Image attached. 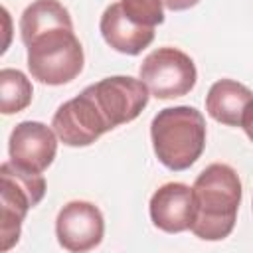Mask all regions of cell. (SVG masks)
Listing matches in <instances>:
<instances>
[{"label": "cell", "instance_id": "6da1fadb", "mask_svg": "<svg viewBox=\"0 0 253 253\" xmlns=\"http://www.w3.org/2000/svg\"><path fill=\"white\" fill-rule=\"evenodd\" d=\"M196 213L190 231L204 241L225 239L237 219L241 204V180L229 164L213 162L206 166L194 186Z\"/></svg>", "mask_w": 253, "mask_h": 253}, {"label": "cell", "instance_id": "7a4b0ae2", "mask_svg": "<svg viewBox=\"0 0 253 253\" xmlns=\"http://www.w3.org/2000/svg\"><path fill=\"white\" fill-rule=\"evenodd\" d=\"M156 158L174 172L188 170L206 148V119L188 105L166 107L150 123Z\"/></svg>", "mask_w": 253, "mask_h": 253}, {"label": "cell", "instance_id": "3957f363", "mask_svg": "<svg viewBox=\"0 0 253 253\" xmlns=\"http://www.w3.org/2000/svg\"><path fill=\"white\" fill-rule=\"evenodd\" d=\"M24 45L28 49V69L43 85H65L83 71V45L73 28L45 30Z\"/></svg>", "mask_w": 253, "mask_h": 253}, {"label": "cell", "instance_id": "277c9868", "mask_svg": "<svg viewBox=\"0 0 253 253\" xmlns=\"http://www.w3.org/2000/svg\"><path fill=\"white\" fill-rule=\"evenodd\" d=\"M0 249L10 251L20 239L28 210L45 196V180L42 174L22 170L10 160L0 166Z\"/></svg>", "mask_w": 253, "mask_h": 253}, {"label": "cell", "instance_id": "5b68a950", "mask_svg": "<svg viewBox=\"0 0 253 253\" xmlns=\"http://www.w3.org/2000/svg\"><path fill=\"white\" fill-rule=\"evenodd\" d=\"M138 77L156 99H176L188 95L198 79L194 59L178 47H158L150 51L138 69Z\"/></svg>", "mask_w": 253, "mask_h": 253}, {"label": "cell", "instance_id": "8992f818", "mask_svg": "<svg viewBox=\"0 0 253 253\" xmlns=\"http://www.w3.org/2000/svg\"><path fill=\"white\" fill-rule=\"evenodd\" d=\"M85 91L93 99L109 130L119 125L134 121L148 105V97H150V91L144 85V81L128 75L105 77L85 87Z\"/></svg>", "mask_w": 253, "mask_h": 253}, {"label": "cell", "instance_id": "52a82bcc", "mask_svg": "<svg viewBox=\"0 0 253 253\" xmlns=\"http://www.w3.org/2000/svg\"><path fill=\"white\" fill-rule=\"evenodd\" d=\"M51 128L65 146L73 148L89 146L105 132H109L103 117L99 115L93 99L85 89L77 97L57 107L51 119Z\"/></svg>", "mask_w": 253, "mask_h": 253}, {"label": "cell", "instance_id": "ba28073f", "mask_svg": "<svg viewBox=\"0 0 253 253\" xmlns=\"http://www.w3.org/2000/svg\"><path fill=\"white\" fill-rule=\"evenodd\" d=\"M105 219L101 210L85 200L67 202L55 219V235L63 249L83 253L103 241Z\"/></svg>", "mask_w": 253, "mask_h": 253}, {"label": "cell", "instance_id": "9c48e42d", "mask_svg": "<svg viewBox=\"0 0 253 253\" xmlns=\"http://www.w3.org/2000/svg\"><path fill=\"white\" fill-rule=\"evenodd\" d=\"M8 154L18 168L42 174L57 154V134L40 121H22L10 132Z\"/></svg>", "mask_w": 253, "mask_h": 253}, {"label": "cell", "instance_id": "30bf717a", "mask_svg": "<svg viewBox=\"0 0 253 253\" xmlns=\"http://www.w3.org/2000/svg\"><path fill=\"white\" fill-rule=\"evenodd\" d=\"M152 223L166 233H182L190 229L196 213L194 190L182 182L162 184L148 204Z\"/></svg>", "mask_w": 253, "mask_h": 253}, {"label": "cell", "instance_id": "8fae6325", "mask_svg": "<svg viewBox=\"0 0 253 253\" xmlns=\"http://www.w3.org/2000/svg\"><path fill=\"white\" fill-rule=\"evenodd\" d=\"M99 30H101L103 40L115 51L125 53V55H138L154 40V28L134 24L123 12L119 2L105 8L101 22H99Z\"/></svg>", "mask_w": 253, "mask_h": 253}, {"label": "cell", "instance_id": "7c38bea8", "mask_svg": "<svg viewBox=\"0 0 253 253\" xmlns=\"http://www.w3.org/2000/svg\"><path fill=\"white\" fill-rule=\"evenodd\" d=\"M253 101V91L239 81L219 79L215 81L206 95L208 115L227 126H239L243 111Z\"/></svg>", "mask_w": 253, "mask_h": 253}, {"label": "cell", "instance_id": "4fadbf2b", "mask_svg": "<svg viewBox=\"0 0 253 253\" xmlns=\"http://www.w3.org/2000/svg\"><path fill=\"white\" fill-rule=\"evenodd\" d=\"M51 28H73L69 10L59 0H34L20 16V36L24 43Z\"/></svg>", "mask_w": 253, "mask_h": 253}, {"label": "cell", "instance_id": "5bb4252c", "mask_svg": "<svg viewBox=\"0 0 253 253\" xmlns=\"http://www.w3.org/2000/svg\"><path fill=\"white\" fill-rule=\"evenodd\" d=\"M32 81L20 69L4 67L0 71V111L14 115L24 111L32 103Z\"/></svg>", "mask_w": 253, "mask_h": 253}, {"label": "cell", "instance_id": "9a60e30c", "mask_svg": "<svg viewBox=\"0 0 253 253\" xmlns=\"http://www.w3.org/2000/svg\"><path fill=\"white\" fill-rule=\"evenodd\" d=\"M123 12L140 26L156 28L164 22V2L162 0H119Z\"/></svg>", "mask_w": 253, "mask_h": 253}, {"label": "cell", "instance_id": "2e32d148", "mask_svg": "<svg viewBox=\"0 0 253 253\" xmlns=\"http://www.w3.org/2000/svg\"><path fill=\"white\" fill-rule=\"evenodd\" d=\"M243 130H245V134H247V138L253 142V101L247 105V109L243 111V117H241V125H239Z\"/></svg>", "mask_w": 253, "mask_h": 253}, {"label": "cell", "instance_id": "e0dca14e", "mask_svg": "<svg viewBox=\"0 0 253 253\" xmlns=\"http://www.w3.org/2000/svg\"><path fill=\"white\" fill-rule=\"evenodd\" d=\"M164 6L172 12H182V10H188V8H194L200 0H162Z\"/></svg>", "mask_w": 253, "mask_h": 253}]
</instances>
